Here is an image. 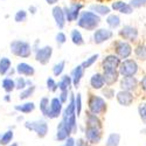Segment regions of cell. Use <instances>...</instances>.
Returning a JSON list of instances; mask_svg holds the SVG:
<instances>
[{"label":"cell","mask_w":146,"mask_h":146,"mask_svg":"<svg viewBox=\"0 0 146 146\" xmlns=\"http://www.w3.org/2000/svg\"><path fill=\"white\" fill-rule=\"evenodd\" d=\"M49 108H50V100L49 97H42L40 100V103H39V109H40V112L41 115L44 117V118H48L49 116Z\"/></svg>","instance_id":"1f68e13d"},{"label":"cell","mask_w":146,"mask_h":146,"mask_svg":"<svg viewBox=\"0 0 146 146\" xmlns=\"http://www.w3.org/2000/svg\"><path fill=\"white\" fill-rule=\"evenodd\" d=\"M60 146H64V144H63V145H60Z\"/></svg>","instance_id":"680465c9"},{"label":"cell","mask_w":146,"mask_h":146,"mask_svg":"<svg viewBox=\"0 0 146 146\" xmlns=\"http://www.w3.org/2000/svg\"><path fill=\"white\" fill-rule=\"evenodd\" d=\"M53 53H54V49H53L52 46H43V47H40L38 50L34 52L35 61H36L38 63L42 64V66H46V64L49 63V61L52 60Z\"/></svg>","instance_id":"9c48e42d"},{"label":"cell","mask_w":146,"mask_h":146,"mask_svg":"<svg viewBox=\"0 0 146 146\" xmlns=\"http://www.w3.org/2000/svg\"><path fill=\"white\" fill-rule=\"evenodd\" d=\"M120 77H136L139 72V64L136 58L123 60L118 68Z\"/></svg>","instance_id":"5b68a950"},{"label":"cell","mask_w":146,"mask_h":146,"mask_svg":"<svg viewBox=\"0 0 146 146\" xmlns=\"http://www.w3.org/2000/svg\"><path fill=\"white\" fill-rule=\"evenodd\" d=\"M14 139V131L13 129H8L4 133L0 135V146H8L13 143Z\"/></svg>","instance_id":"f546056e"},{"label":"cell","mask_w":146,"mask_h":146,"mask_svg":"<svg viewBox=\"0 0 146 146\" xmlns=\"http://www.w3.org/2000/svg\"><path fill=\"white\" fill-rule=\"evenodd\" d=\"M129 4L133 7V8H141L146 6V0H130Z\"/></svg>","instance_id":"bcb514c9"},{"label":"cell","mask_w":146,"mask_h":146,"mask_svg":"<svg viewBox=\"0 0 146 146\" xmlns=\"http://www.w3.org/2000/svg\"><path fill=\"white\" fill-rule=\"evenodd\" d=\"M35 90H36V87L35 86H32V87H27L26 89H23L22 91H20L19 94V100L20 101H27L28 98H31V97L35 94Z\"/></svg>","instance_id":"e575fe53"},{"label":"cell","mask_w":146,"mask_h":146,"mask_svg":"<svg viewBox=\"0 0 146 146\" xmlns=\"http://www.w3.org/2000/svg\"><path fill=\"white\" fill-rule=\"evenodd\" d=\"M36 12H38V7H36L35 5H31V6L28 7V13H31L32 15H35Z\"/></svg>","instance_id":"f907efd6"},{"label":"cell","mask_w":146,"mask_h":146,"mask_svg":"<svg viewBox=\"0 0 146 146\" xmlns=\"http://www.w3.org/2000/svg\"><path fill=\"white\" fill-rule=\"evenodd\" d=\"M133 54L137 61H146V43L139 42L133 48Z\"/></svg>","instance_id":"4316f807"},{"label":"cell","mask_w":146,"mask_h":146,"mask_svg":"<svg viewBox=\"0 0 146 146\" xmlns=\"http://www.w3.org/2000/svg\"><path fill=\"white\" fill-rule=\"evenodd\" d=\"M58 84V90L60 91H70V89L72 88V80L70 74H63L60 77V81L57 82Z\"/></svg>","instance_id":"484cf974"},{"label":"cell","mask_w":146,"mask_h":146,"mask_svg":"<svg viewBox=\"0 0 146 146\" xmlns=\"http://www.w3.org/2000/svg\"><path fill=\"white\" fill-rule=\"evenodd\" d=\"M13 68L12 67V61L11 58L6 57V56H3L0 57V76L3 77H6L7 74L9 72V70Z\"/></svg>","instance_id":"83f0119b"},{"label":"cell","mask_w":146,"mask_h":146,"mask_svg":"<svg viewBox=\"0 0 146 146\" xmlns=\"http://www.w3.org/2000/svg\"><path fill=\"white\" fill-rule=\"evenodd\" d=\"M86 126L103 129V123H102L101 117L96 116V115H92L90 112H87V116H86Z\"/></svg>","instance_id":"d4e9b609"},{"label":"cell","mask_w":146,"mask_h":146,"mask_svg":"<svg viewBox=\"0 0 146 146\" xmlns=\"http://www.w3.org/2000/svg\"><path fill=\"white\" fill-rule=\"evenodd\" d=\"M84 8V4L81 1H74L69 4L68 6H64V14L67 22H76L82 13V11Z\"/></svg>","instance_id":"52a82bcc"},{"label":"cell","mask_w":146,"mask_h":146,"mask_svg":"<svg viewBox=\"0 0 146 146\" xmlns=\"http://www.w3.org/2000/svg\"><path fill=\"white\" fill-rule=\"evenodd\" d=\"M15 70H17L18 76H23V77L31 78L35 75V68L27 62H19L15 67Z\"/></svg>","instance_id":"e0dca14e"},{"label":"cell","mask_w":146,"mask_h":146,"mask_svg":"<svg viewBox=\"0 0 146 146\" xmlns=\"http://www.w3.org/2000/svg\"><path fill=\"white\" fill-rule=\"evenodd\" d=\"M8 146H20V145H19V143H14V141H13L11 145H8Z\"/></svg>","instance_id":"6f0895ef"},{"label":"cell","mask_w":146,"mask_h":146,"mask_svg":"<svg viewBox=\"0 0 146 146\" xmlns=\"http://www.w3.org/2000/svg\"><path fill=\"white\" fill-rule=\"evenodd\" d=\"M46 87H47V89L49 90L50 92H56L58 90V84H57L56 80L53 76L47 77V80H46Z\"/></svg>","instance_id":"74e56055"},{"label":"cell","mask_w":146,"mask_h":146,"mask_svg":"<svg viewBox=\"0 0 146 146\" xmlns=\"http://www.w3.org/2000/svg\"><path fill=\"white\" fill-rule=\"evenodd\" d=\"M70 94H71V91H60V94H58V100L62 102V104L63 105H66L68 102H69V100H70Z\"/></svg>","instance_id":"f6af8a7d"},{"label":"cell","mask_w":146,"mask_h":146,"mask_svg":"<svg viewBox=\"0 0 146 146\" xmlns=\"http://www.w3.org/2000/svg\"><path fill=\"white\" fill-rule=\"evenodd\" d=\"M119 90L135 94L139 89V80L137 77H121L119 80Z\"/></svg>","instance_id":"4fadbf2b"},{"label":"cell","mask_w":146,"mask_h":146,"mask_svg":"<svg viewBox=\"0 0 146 146\" xmlns=\"http://www.w3.org/2000/svg\"><path fill=\"white\" fill-rule=\"evenodd\" d=\"M88 112L96 115V116H103L108 111V103L106 100L102 95L97 94H89L88 96Z\"/></svg>","instance_id":"7a4b0ae2"},{"label":"cell","mask_w":146,"mask_h":146,"mask_svg":"<svg viewBox=\"0 0 146 146\" xmlns=\"http://www.w3.org/2000/svg\"><path fill=\"white\" fill-rule=\"evenodd\" d=\"M138 115L143 124L146 125V102H143L138 105Z\"/></svg>","instance_id":"7bdbcfd3"},{"label":"cell","mask_w":146,"mask_h":146,"mask_svg":"<svg viewBox=\"0 0 146 146\" xmlns=\"http://www.w3.org/2000/svg\"><path fill=\"white\" fill-rule=\"evenodd\" d=\"M36 109V105L34 102H31V101H25L21 104H18V105H14V111L17 112H20V113H23V115H29L32 113L34 110Z\"/></svg>","instance_id":"cb8c5ba5"},{"label":"cell","mask_w":146,"mask_h":146,"mask_svg":"<svg viewBox=\"0 0 146 146\" xmlns=\"http://www.w3.org/2000/svg\"><path fill=\"white\" fill-rule=\"evenodd\" d=\"M15 74H17V70H15V68H12V69L9 70V72L7 74V76H8V77H13Z\"/></svg>","instance_id":"db71d44e"},{"label":"cell","mask_w":146,"mask_h":146,"mask_svg":"<svg viewBox=\"0 0 146 146\" xmlns=\"http://www.w3.org/2000/svg\"><path fill=\"white\" fill-rule=\"evenodd\" d=\"M9 50L14 56L20 58H28L34 54L32 44L25 40H13L9 43Z\"/></svg>","instance_id":"3957f363"},{"label":"cell","mask_w":146,"mask_h":146,"mask_svg":"<svg viewBox=\"0 0 146 146\" xmlns=\"http://www.w3.org/2000/svg\"><path fill=\"white\" fill-rule=\"evenodd\" d=\"M84 72H86V69H84L81 64L76 66L74 69L71 70L70 76H71V80H72V87L74 88H78L82 78L84 77Z\"/></svg>","instance_id":"44dd1931"},{"label":"cell","mask_w":146,"mask_h":146,"mask_svg":"<svg viewBox=\"0 0 146 146\" xmlns=\"http://www.w3.org/2000/svg\"><path fill=\"white\" fill-rule=\"evenodd\" d=\"M63 104L58 100V97H53L50 98V108H49V116L48 119H57L62 116L63 112Z\"/></svg>","instance_id":"2e32d148"},{"label":"cell","mask_w":146,"mask_h":146,"mask_svg":"<svg viewBox=\"0 0 146 146\" xmlns=\"http://www.w3.org/2000/svg\"><path fill=\"white\" fill-rule=\"evenodd\" d=\"M32 86H34L33 82H32V80H31V78H27V87H32Z\"/></svg>","instance_id":"11a10c76"},{"label":"cell","mask_w":146,"mask_h":146,"mask_svg":"<svg viewBox=\"0 0 146 146\" xmlns=\"http://www.w3.org/2000/svg\"><path fill=\"white\" fill-rule=\"evenodd\" d=\"M28 131L34 132L39 138H44L49 132V125L44 118L35 119V120H26L23 124Z\"/></svg>","instance_id":"277c9868"},{"label":"cell","mask_w":146,"mask_h":146,"mask_svg":"<svg viewBox=\"0 0 146 146\" xmlns=\"http://www.w3.org/2000/svg\"><path fill=\"white\" fill-rule=\"evenodd\" d=\"M89 84H90V88L92 90L104 89L106 86H105V81L103 77V72H95V74H92L90 80H89Z\"/></svg>","instance_id":"ffe728a7"},{"label":"cell","mask_w":146,"mask_h":146,"mask_svg":"<svg viewBox=\"0 0 146 146\" xmlns=\"http://www.w3.org/2000/svg\"><path fill=\"white\" fill-rule=\"evenodd\" d=\"M27 19H28V11H26V9H19L14 14V21L18 23L25 22V21H27Z\"/></svg>","instance_id":"8d00e7d4"},{"label":"cell","mask_w":146,"mask_h":146,"mask_svg":"<svg viewBox=\"0 0 146 146\" xmlns=\"http://www.w3.org/2000/svg\"><path fill=\"white\" fill-rule=\"evenodd\" d=\"M103 77L105 81V86L106 87H112L116 83L119 82L121 78L118 70H109V71H103Z\"/></svg>","instance_id":"7402d4cb"},{"label":"cell","mask_w":146,"mask_h":146,"mask_svg":"<svg viewBox=\"0 0 146 146\" xmlns=\"http://www.w3.org/2000/svg\"><path fill=\"white\" fill-rule=\"evenodd\" d=\"M102 22V18L95 14L90 9H84L76 21L77 27L81 29H84L87 32H95L97 28H100V25Z\"/></svg>","instance_id":"6da1fadb"},{"label":"cell","mask_w":146,"mask_h":146,"mask_svg":"<svg viewBox=\"0 0 146 146\" xmlns=\"http://www.w3.org/2000/svg\"><path fill=\"white\" fill-rule=\"evenodd\" d=\"M118 35H119L120 40L133 43V42H137L139 39V31L137 27L132 26V25H124L119 28Z\"/></svg>","instance_id":"ba28073f"},{"label":"cell","mask_w":146,"mask_h":146,"mask_svg":"<svg viewBox=\"0 0 146 146\" xmlns=\"http://www.w3.org/2000/svg\"><path fill=\"white\" fill-rule=\"evenodd\" d=\"M105 23H106L108 28H110L111 31L119 29L121 27V19L119 17V14L111 13L105 18Z\"/></svg>","instance_id":"603a6c76"},{"label":"cell","mask_w":146,"mask_h":146,"mask_svg":"<svg viewBox=\"0 0 146 146\" xmlns=\"http://www.w3.org/2000/svg\"><path fill=\"white\" fill-rule=\"evenodd\" d=\"M89 9L91 12H94L95 14H97L98 17H108L109 14L112 13V9L110 6H108L105 4H102V3H95V4H91L89 6Z\"/></svg>","instance_id":"d6986e66"},{"label":"cell","mask_w":146,"mask_h":146,"mask_svg":"<svg viewBox=\"0 0 146 146\" xmlns=\"http://www.w3.org/2000/svg\"><path fill=\"white\" fill-rule=\"evenodd\" d=\"M84 139L91 145H98L103 139V129H97V127H84Z\"/></svg>","instance_id":"8fae6325"},{"label":"cell","mask_w":146,"mask_h":146,"mask_svg":"<svg viewBox=\"0 0 146 146\" xmlns=\"http://www.w3.org/2000/svg\"><path fill=\"white\" fill-rule=\"evenodd\" d=\"M127 3L123 1V0H113V1L111 3V5H110V7L113 12H118V13H120V11L124 8V6Z\"/></svg>","instance_id":"b9f144b4"},{"label":"cell","mask_w":146,"mask_h":146,"mask_svg":"<svg viewBox=\"0 0 146 146\" xmlns=\"http://www.w3.org/2000/svg\"><path fill=\"white\" fill-rule=\"evenodd\" d=\"M70 40H71L72 43H74L75 46H77V47H81V46H83L84 43H86L84 38H83V34L77 28L71 29V32H70Z\"/></svg>","instance_id":"f1b7e54d"},{"label":"cell","mask_w":146,"mask_h":146,"mask_svg":"<svg viewBox=\"0 0 146 146\" xmlns=\"http://www.w3.org/2000/svg\"><path fill=\"white\" fill-rule=\"evenodd\" d=\"M75 108H76V115H77V117H80L82 113V110H83V101H82L81 92L75 94Z\"/></svg>","instance_id":"60d3db41"},{"label":"cell","mask_w":146,"mask_h":146,"mask_svg":"<svg viewBox=\"0 0 146 146\" xmlns=\"http://www.w3.org/2000/svg\"><path fill=\"white\" fill-rule=\"evenodd\" d=\"M121 63V60L116 55V54H108L104 56V58L101 62V68L103 71H109V70H118L119 66Z\"/></svg>","instance_id":"7c38bea8"},{"label":"cell","mask_w":146,"mask_h":146,"mask_svg":"<svg viewBox=\"0 0 146 146\" xmlns=\"http://www.w3.org/2000/svg\"><path fill=\"white\" fill-rule=\"evenodd\" d=\"M98 58H100V54H92L91 56H89L88 58H86L83 61V62L81 63V66L84 68V69H89V68H91L97 61H98Z\"/></svg>","instance_id":"d590c367"},{"label":"cell","mask_w":146,"mask_h":146,"mask_svg":"<svg viewBox=\"0 0 146 146\" xmlns=\"http://www.w3.org/2000/svg\"><path fill=\"white\" fill-rule=\"evenodd\" d=\"M22 120H23V116H21V115H20V116H18V117H17V121H22Z\"/></svg>","instance_id":"9f6ffc18"},{"label":"cell","mask_w":146,"mask_h":146,"mask_svg":"<svg viewBox=\"0 0 146 146\" xmlns=\"http://www.w3.org/2000/svg\"><path fill=\"white\" fill-rule=\"evenodd\" d=\"M52 17H53V19L55 21L56 27L60 31H62L66 27V25H67V19H66V14H64L63 7H61L58 5L54 6L52 8Z\"/></svg>","instance_id":"5bb4252c"},{"label":"cell","mask_w":146,"mask_h":146,"mask_svg":"<svg viewBox=\"0 0 146 146\" xmlns=\"http://www.w3.org/2000/svg\"><path fill=\"white\" fill-rule=\"evenodd\" d=\"M67 35H66V33H63V32H58L56 35H55V41H56V43H57V46H63L66 42H67Z\"/></svg>","instance_id":"ee69618b"},{"label":"cell","mask_w":146,"mask_h":146,"mask_svg":"<svg viewBox=\"0 0 146 146\" xmlns=\"http://www.w3.org/2000/svg\"><path fill=\"white\" fill-rule=\"evenodd\" d=\"M113 38V31L110 28H105V27H100L97 28L92 33V41L95 44H103L108 41L112 40Z\"/></svg>","instance_id":"30bf717a"},{"label":"cell","mask_w":146,"mask_h":146,"mask_svg":"<svg viewBox=\"0 0 146 146\" xmlns=\"http://www.w3.org/2000/svg\"><path fill=\"white\" fill-rule=\"evenodd\" d=\"M120 144V135L117 132L109 133L105 139V146H119Z\"/></svg>","instance_id":"836d02e7"},{"label":"cell","mask_w":146,"mask_h":146,"mask_svg":"<svg viewBox=\"0 0 146 146\" xmlns=\"http://www.w3.org/2000/svg\"><path fill=\"white\" fill-rule=\"evenodd\" d=\"M15 81V90L22 91L23 89L27 88V78L23 77V76H18L14 78Z\"/></svg>","instance_id":"f35d334b"},{"label":"cell","mask_w":146,"mask_h":146,"mask_svg":"<svg viewBox=\"0 0 146 146\" xmlns=\"http://www.w3.org/2000/svg\"><path fill=\"white\" fill-rule=\"evenodd\" d=\"M135 94L130 91H124V90H118L116 94V101L120 106H131L135 102Z\"/></svg>","instance_id":"9a60e30c"},{"label":"cell","mask_w":146,"mask_h":146,"mask_svg":"<svg viewBox=\"0 0 146 146\" xmlns=\"http://www.w3.org/2000/svg\"><path fill=\"white\" fill-rule=\"evenodd\" d=\"M113 48V54H116L121 61L131 58L133 54V46L132 43L124 41V40H116L112 43Z\"/></svg>","instance_id":"8992f818"},{"label":"cell","mask_w":146,"mask_h":146,"mask_svg":"<svg viewBox=\"0 0 146 146\" xmlns=\"http://www.w3.org/2000/svg\"><path fill=\"white\" fill-rule=\"evenodd\" d=\"M11 101H12V96H11V94H6V95L4 96V102L9 103Z\"/></svg>","instance_id":"f5cc1de1"},{"label":"cell","mask_w":146,"mask_h":146,"mask_svg":"<svg viewBox=\"0 0 146 146\" xmlns=\"http://www.w3.org/2000/svg\"><path fill=\"white\" fill-rule=\"evenodd\" d=\"M66 63H67L66 61L62 60V61H58L57 63H55L53 66L52 70H53V76L54 77H61L63 75V72L66 70Z\"/></svg>","instance_id":"d6a6232c"},{"label":"cell","mask_w":146,"mask_h":146,"mask_svg":"<svg viewBox=\"0 0 146 146\" xmlns=\"http://www.w3.org/2000/svg\"><path fill=\"white\" fill-rule=\"evenodd\" d=\"M139 89L146 95V75H144V76L139 80Z\"/></svg>","instance_id":"7dc6e473"},{"label":"cell","mask_w":146,"mask_h":146,"mask_svg":"<svg viewBox=\"0 0 146 146\" xmlns=\"http://www.w3.org/2000/svg\"><path fill=\"white\" fill-rule=\"evenodd\" d=\"M64 146H76V139L74 137H69L66 141H64Z\"/></svg>","instance_id":"681fc988"},{"label":"cell","mask_w":146,"mask_h":146,"mask_svg":"<svg viewBox=\"0 0 146 146\" xmlns=\"http://www.w3.org/2000/svg\"><path fill=\"white\" fill-rule=\"evenodd\" d=\"M76 146H94V145H91L90 143H88L84 138H78L76 140Z\"/></svg>","instance_id":"c3c4849f"},{"label":"cell","mask_w":146,"mask_h":146,"mask_svg":"<svg viewBox=\"0 0 146 146\" xmlns=\"http://www.w3.org/2000/svg\"><path fill=\"white\" fill-rule=\"evenodd\" d=\"M44 1L48 4V5H50V6H56L57 4H58V1H60V0H44Z\"/></svg>","instance_id":"816d5d0a"},{"label":"cell","mask_w":146,"mask_h":146,"mask_svg":"<svg viewBox=\"0 0 146 146\" xmlns=\"http://www.w3.org/2000/svg\"><path fill=\"white\" fill-rule=\"evenodd\" d=\"M72 136L71 131L67 127V125L63 123L62 120H60V123L57 124L56 127V133H55V139L60 143H64L69 137Z\"/></svg>","instance_id":"ac0fdd59"},{"label":"cell","mask_w":146,"mask_h":146,"mask_svg":"<svg viewBox=\"0 0 146 146\" xmlns=\"http://www.w3.org/2000/svg\"><path fill=\"white\" fill-rule=\"evenodd\" d=\"M102 91V96L104 97V98L108 101V100H112L116 97V90L112 88V87H105L104 89L101 90Z\"/></svg>","instance_id":"ab89813d"},{"label":"cell","mask_w":146,"mask_h":146,"mask_svg":"<svg viewBox=\"0 0 146 146\" xmlns=\"http://www.w3.org/2000/svg\"><path fill=\"white\" fill-rule=\"evenodd\" d=\"M1 88L6 94H12L15 90V81L13 77H4L1 81Z\"/></svg>","instance_id":"4dcf8cb0"}]
</instances>
